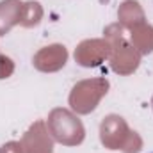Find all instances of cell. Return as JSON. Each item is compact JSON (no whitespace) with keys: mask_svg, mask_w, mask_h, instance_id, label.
Wrapping results in <instances>:
<instances>
[]
</instances>
